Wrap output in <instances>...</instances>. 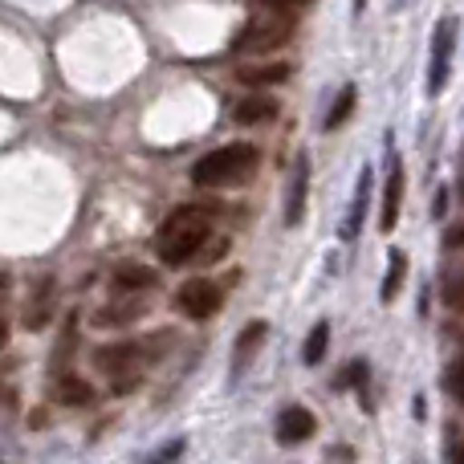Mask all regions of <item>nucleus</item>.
Returning <instances> with one entry per match:
<instances>
[{
    "instance_id": "cd10ccee",
    "label": "nucleus",
    "mask_w": 464,
    "mask_h": 464,
    "mask_svg": "<svg viewBox=\"0 0 464 464\" xmlns=\"http://www.w3.org/2000/svg\"><path fill=\"white\" fill-rule=\"evenodd\" d=\"M8 297V273H0V302Z\"/></svg>"
},
{
    "instance_id": "2eb2a0df",
    "label": "nucleus",
    "mask_w": 464,
    "mask_h": 464,
    "mask_svg": "<svg viewBox=\"0 0 464 464\" xmlns=\"http://www.w3.org/2000/svg\"><path fill=\"white\" fill-rule=\"evenodd\" d=\"M403 277H408V256H403V248H392V261H387V277H383V289H379V297H383V302L400 297Z\"/></svg>"
},
{
    "instance_id": "9b49d317",
    "label": "nucleus",
    "mask_w": 464,
    "mask_h": 464,
    "mask_svg": "<svg viewBox=\"0 0 464 464\" xmlns=\"http://www.w3.org/2000/svg\"><path fill=\"white\" fill-rule=\"evenodd\" d=\"M114 285H119V294H147V289L160 285V273H155L151 265L127 261V265H119V269H114Z\"/></svg>"
},
{
    "instance_id": "f3484780",
    "label": "nucleus",
    "mask_w": 464,
    "mask_h": 464,
    "mask_svg": "<svg viewBox=\"0 0 464 464\" xmlns=\"http://www.w3.org/2000/svg\"><path fill=\"white\" fill-rule=\"evenodd\" d=\"M94 400V392H90V383H82V379H62L57 383V403H65V408H82V403Z\"/></svg>"
},
{
    "instance_id": "4468645a",
    "label": "nucleus",
    "mask_w": 464,
    "mask_h": 464,
    "mask_svg": "<svg viewBox=\"0 0 464 464\" xmlns=\"http://www.w3.org/2000/svg\"><path fill=\"white\" fill-rule=\"evenodd\" d=\"M367 204H371V168H362V176H359V188H354L351 217H346V225H343V237H346V240H354V237H359L362 220H367Z\"/></svg>"
},
{
    "instance_id": "7c9ffc66",
    "label": "nucleus",
    "mask_w": 464,
    "mask_h": 464,
    "mask_svg": "<svg viewBox=\"0 0 464 464\" xmlns=\"http://www.w3.org/2000/svg\"><path fill=\"white\" fill-rule=\"evenodd\" d=\"M460 196H464V184H460Z\"/></svg>"
},
{
    "instance_id": "f03ea898",
    "label": "nucleus",
    "mask_w": 464,
    "mask_h": 464,
    "mask_svg": "<svg viewBox=\"0 0 464 464\" xmlns=\"http://www.w3.org/2000/svg\"><path fill=\"white\" fill-rule=\"evenodd\" d=\"M253 168H256L253 147L232 143V147H220V151H212V155H200V160L192 163V184L196 188H225V184L245 179Z\"/></svg>"
},
{
    "instance_id": "39448f33",
    "label": "nucleus",
    "mask_w": 464,
    "mask_h": 464,
    "mask_svg": "<svg viewBox=\"0 0 464 464\" xmlns=\"http://www.w3.org/2000/svg\"><path fill=\"white\" fill-rule=\"evenodd\" d=\"M452 45H457V21L444 16L432 33V70H428V94H444V82H449V65H452Z\"/></svg>"
},
{
    "instance_id": "20e7f679",
    "label": "nucleus",
    "mask_w": 464,
    "mask_h": 464,
    "mask_svg": "<svg viewBox=\"0 0 464 464\" xmlns=\"http://www.w3.org/2000/svg\"><path fill=\"white\" fill-rule=\"evenodd\" d=\"M220 305H225V294H220V285L208 277H192L176 289V310L188 314L192 322H208Z\"/></svg>"
},
{
    "instance_id": "b1692460",
    "label": "nucleus",
    "mask_w": 464,
    "mask_h": 464,
    "mask_svg": "<svg viewBox=\"0 0 464 464\" xmlns=\"http://www.w3.org/2000/svg\"><path fill=\"white\" fill-rule=\"evenodd\" d=\"M444 248H457V253H464V220L444 232Z\"/></svg>"
},
{
    "instance_id": "ddd939ff",
    "label": "nucleus",
    "mask_w": 464,
    "mask_h": 464,
    "mask_svg": "<svg viewBox=\"0 0 464 464\" xmlns=\"http://www.w3.org/2000/svg\"><path fill=\"white\" fill-rule=\"evenodd\" d=\"M147 314V302L143 297H135V302H114V305H102V310L94 314L98 326H130V322H139Z\"/></svg>"
},
{
    "instance_id": "c756f323",
    "label": "nucleus",
    "mask_w": 464,
    "mask_h": 464,
    "mask_svg": "<svg viewBox=\"0 0 464 464\" xmlns=\"http://www.w3.org/2000/svg\"><path fill=\"white\" fill-rule=\"evenodd\" d=\"M354 5H359V8H362V0H354Z\"/></svg>"
},
{
    "instance_id": "6e6552de",
    "label": "nucleus",
    "mask_w": 464,
    "mask_h": 464,
    "mask_svg": "<svg viewBox=\"0 0 464 464\" xmlns=\"http://www.w3.org/2000/svg\"><path fill=\"white\" fill-rule=\"evenodd\" d=\"M400 204H403V163L392 155V171H387V192H383V212H379V228L392 232L400 225Z\"/></svg>"
},
{
    "instance_id": "a878e982",
    "label": "nucleus",
    "mask_w": 464,
    "mask_h": 464,
    "mask_svg": "<svg viewBox=\"0 0 464 464\" xmlns=\"http://www.w3.org/2000/svg\"><path fill=\"white\" fill-rule=\"evenodd\" d=\"M269 8H281V13H289V8H302V5H310V0H265Z\"/></svg>"
},
{
    "instance_id": "f257e3e1",
    "label": "nucleus",
    "mask_w": 464,
    "mask_h": 464,
    "mask_svg": "<svg viewBox=\"0 0 464 464\" xmlns=\"http://www.w3.org/2000/svg\"><path fill=\"white\" fill-rule=\"evenodd\" d=\"M208 212L200 208H179L163 220V232H160V253L168 265H188L192 256H200V248L208 245Z\"/></svg>"
},
{
    "instance_id": "bb28decb",
    "label": "nucleus",
    "mask_w": 464,
    "mask_h": 464,
    "mask_svg": "<svg viewBox=\"0 0 464 464\" xmlns=\"http://www.w3.org/2000/svg\"><path fill=\"white\" fill-rule=\"evenodd\" d=\"M5 346H8V322L0 318V351H5Z\"/></svg>"
},
{
    "instance_id": "0eeeda50",
    "label": "nucleus",
    "mask_w": 464,
    "mask_h": 464,
    "mask_svg": "<svg viewBox=\"0 0 464 464\" xmlns=\"http://www.w3.org/2000/svg\"><path fill=\"white\" fill-rule=\"evenodd\" d=\"M237 82L248 86L253 94H265L269 86H281L289 82V65L285 62H253V65H240L237 70Z\"/></svg>"
},
{
    "instance_id": "423d86ee",
    "label": "nucleus",
    "mask_w": 464,
    "mask_h": 464,
    "mask_svg": "<svg viewBox=\"0 0 464 464\" xmlns=\"http://www.w3.org/2000/svg\"><path fill=\"white\" fill-rule=\"evenodd\" d=\"M139 351H143V346H135V343L102 346V351L94 354V362H98V371H106L111 379H127V375H139Z\"/></svg>"
},
{
    "instance_id": "dca6fc26",
    "label": "nucleus",
    "mask_w": 464,
    "mask_h": 464,
    "mask_svg": "<svg viewBox=\"0 0 464 464\" xmlns=\"http://www.w3.org/2000/svg\"><path fill=\"white\" fill-rule=\"evenodd\" d=\"M265 334H269V326H265V322H253V326L240 330V338H237V371L248 362V354H256V346L265 343Z\"/></svg>"
},
{
    "instance_id": "f8f14e48",
    "label": "nucleus",
    "mask_w": 464,
    "mask_h": 464,
    "mask_svg": "<svg viewBox=\"0 0 464 464\" xmlns=\"http://www.w3.org/2000/svg\"><path fill=\"white\" fill-rule=\"evenodd\" d=\"M314 436V416L305 408H285L277 420V440L281 444H302Z\"/></svg>"
},
{
    "instance_id": "6ab92c4d",
    "label": "nucleus",
    "mask_w": 464,
    "mask_h": 464,
    "mask_svg": "<svg viewBox=\"0 0 464 464\" xmlns=\"http://www.w3.org/2000/svg\"><path fill=\"white\" fill-rule=\"evenodd\" d=\"M354 102H359V94H354V86H346L343 94H338V102L330 106V114H326V130H338L346 119L354 114Z\"/></svg>"
},
{
    "instance_id": "a211bd4d",
    "label": "nucleus",
    "mask_w": 464,
    "mask_h": 464,
    "mask_svg": "<svg viewBox=\"0 0 464 464\" xmlns=\"http://www.w3.org/2000/svg\"><path fill=\"white\" fill-rule=\"evenodd\" d=\"M326 346H330V326L326 322H318V326L310 330V338H305V346H302V362H322V354H326Z\"/></svg>"
},
{
    "instance_id": "7ed1b4c3",
    "label": "nucleus",
    "mask_w": 464,
    "mask_h": 464,
    "mask_svg": "<svg viewBox=\"0 0 464 464\" xmlns=\"http://www.w3.org/2000/svg\"><path fill=\"white\" fill-rule=\"evenodd\" d=\"M294 37V21L285 13L281 16H269V21H248L245 29L232 37V53L240 57H265L273 49H281L285 41Z\"/></svg>"
},
{
    "instance_id": "393cba45",
    "label": "nucleus",
    "mask_w": 464,
    "mask_h": 464,
    "mask_svg": "<svg viewBox=\"0 0 464 464\" xmlns=\"http://www.w3.org/2000/svg\"><path fill=\"white\" fill-rule=\"evenodd\" d=\"M179 449H184V444H179V440H176V444H168V449H163L160 457H155V460H147V464H168V460H176V452H179Z\"/></svg>"
},
{
    "instance_id": "412c9836",
    "label": "nucleus",
    "mask_w": 464,
    "mask_h": 464,
    "mask_svg": "<svg viewBox=\"0 0 464 464\" xmlns=\"http://www.w3.org/2000/svg\"><path fill=\"white\" fill-rule=\"evenodd\" d=\"M444 305H449V310H457V314H464V269L452 273L449 285H444Z\"/></svg>"
},
{
    "instance_id": "4be33fe9",
    "label": "nucleus",
    "mask_w": 464,
    "mask_h": 464,
    "mask_svg": "<svg viewBox=\"0 0 464 464\" xmlns=\"http://www.w3.org/2000/svg\"><path fill=\"white\" fill-rule=\"evenodd\" d=\"M225 253H228V240H208V245L200 248V256H196V261H200V265H212V261H220Z\"/></svg>"
},
{
    "instance_id": "5701e85b",
    "label": "nucleus",
    "mask_w": 464,
    "mask_h": 464,
    "mask_svg": "<svg viewBox=\"0 0 464 464\" xmlns=\"http://www.w3.org/2000/svg\"><path fill=\"white\" fill-rule=\"evenodd\" d=\"M449 387H452V395L464 403V359L460 362H452V371H449Z\"/></svg>"
},
{
    "instance_id": "1a4fd4ad",
    "label": "nucleus",
    "mask_w": 464,
    "mask_h": 464,
    "mask_svg": "<svg viewBox=\"0 0 464 464\" xmlns=\"http://www.w3.org/2000/svg\"><path fill=\"white\" fill-rule=\"evenodd\" d=\"M277 98L273 94H248L245 102H237V111H232V119L240 122V127H261V122H273L277 119Z\"/></svg>"
},
{
    "instance_id": "c85d7f7f",
    "label": "nucleus",
    "mask_w": 464,
    "mask_h": 464,
    "mask_svg": "<svg viewBox=\"0 0 464 464\" xmlns=\"http://www.w3.org/2000/svg\"><path fill=\"white\" fill-rule=\"evenodd\" d=\"M457 464H464V444H460V449H457Z\"/></svg>"
},
{
    "instance_id": "9d476101",
    "label": "nucleus",
    "mask_w": 464,
    "mask_h": 464,
    "mask_svg": "<svg viewBox=\"0 0 464 464\" xmlns=\"http://www.w3.org/2000/svg\"><path fill=\"white\" fill-rule=\"evenodd\" d=\"M305 196H310V160H297V168H294V184H289V200H285V225L294 228V225H302V217H305Z\"/></svg>"
},
{
    "instance_id": "aec40b11",
    "label": "nucleus",
    "mask_w": 464,
    "mask_h": 464,
    "mask_svg": "<svg viewBox=\"0 0 464 464\" xmlns=\"http://www.w3.org/2000/svg\"><path fill=\"white\" fill-rule=\"evenodd\" d=\"M49 322V281H41V294H37V302L24 310V326L29 330H41Z\"/></svg>"
}]
</instances>
